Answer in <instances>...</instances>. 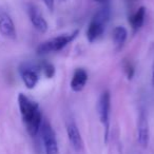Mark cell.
Masks as SVG:
<instances>
[{"instance_id":"cell-1","label":"cell","mask_w":154,"mask_h":154,"mask_svg":"<svg viewBox=\"0 0 154 154\" xmlns=\"http://www.w3.org/2000/svg\"><path fill=\"white\" fill-rule=\"evenodd\" d=\"M18 106L28 133L33 137L36 136L42 124V114L38 103L26 96L23 93H20L18 95Z\"/></svg>"},{"instance_id":"cell-2","label":"cell","mask_w":154,"mask_h":154,"mask_svg":"<svg viewBox=\"0 0 154 154\" xmlns=\"http://www.w3.org/2000/svg\"><path fill=\"white\" fill-rule=\"evenodd\" d=\"M110 16L111 10L109 5H105L94 14L87 30V38L90 42H94L99 37H101L110 20Z\"/></svg>"},{"instance_id":"cell-3","label":"cell","mask_w":154,"mask_h":154,"mask_svg":"<svg viewBox=\"0 0 154 154\" xmlns=\"http://www.w3.org/2000/svg\"><path fill=\"white\" fill-rule=\"evenodd\" d=\"M79 31H74L71 34H64V35H59L56 36L54 38H51L49 40L45 41L41 45H38L37 48V53L43 55V54H49L53 53V52H59L61 50H63L69 43H71L75 38L77 37Z\"/></svg>"},{"instance_id":"cell-4","label":"cell","mask_w":154,"mask_h":154,"mask_svg":"<svg viewBox=\"0 0 154 154\" xmlns=\"http://www.w3.org/2000/svg\"><path fill=\"white\" fill-rule=\"evenodd\" d=\"M97 109H98L99 119L106 129L105 137L107 141L110 129V113H111V95L109 91H103L101 93L98 99V103H97Z\"/></svg>"},{"instance_id":"cell-5","label":"cell","mask_w":154,"mask_h":154,"mask_svg":"<svg viewBox=\"0 0 154 154\" xmlns=\"http://www.w3.org/2000/svg\"><path fill=\"white\" fill-rule=\"evenodd\" d=\"M41 138L45 146V150L47 154H58L59 153V148H58L57 138L56 134L52 128L51 124L48 120H42V124L40 127Z\"/></svg>"},{"instance_id":"cell-6","label":"cell","mask_w":154,"mask_h":154,"mask_svg":"<svg viewBox=\"0 0 154 154\" xmlns=\"http://www.w3.org/2000/svg\"><path fill=\"white\" fill-rule=\"evenodd\" d=\"M137 141L143 148H147L150 141V129L148 116L143 110H141L138 116L137 124Z\"/></svg>"},{"instance_id":"cell-7","label":"cell","mask_w":154,"mask_h":154,"mask_svg":"<svg viewBox=\"0 0 154 154\" xmlns=\"http://www.w3.org/2000/svg\"><path fill=\"white\" fill-rule=\"evenodd\" d=\"M66 135H68L69 141L73 149L76 152L82 151V147H84V140H82V134L78 130V127L73 119L68 120L66 122Z\"/></svg>"},{"instance_id":"cell-8","label":"cell","mask_w":154,"mask_h":154,"mask_svg":"<svg viewBox=\"0 0 154 154\" xmlns=\"http://www.w3.org/2000/svg\"><path fill=\"white\" fill-rule=\"evenodd\" d=\"M20 76H21L24 86L30 90L34 89L39 82V73L34 66H26L24 68H21L20 69Z\"/></svg>"},{"instance_id":"cell-9","label":"cell","mask_w":154,"mask_h":154,"mask_svg":"<svg viewBox=\"0 0 154 154\" xmlns=\"http://www.w3.org/2000/svg\"><path fill=\"white\" fill-rule=\"evenodd\" d=\"M0 34L9 39L16 38L15 24L7 13H0Z\"/></svg>"},{"instance_id":"cell-10","label":"cell","mask_w":154,"mask_h":154,"mask_svg":"<svg viewBox=\"0 0 154 154\" xmlns=\"http://www.w3.org/2000/svg\"><path fill=\"white\" fill-rule=\"evenodd\" d=\"M29 16H30V20L32 22L33 26L36 29L38 32L45 33L48 31V22L47 20L43 18L42 14L40 13L38 9L34 5H30L29 8Z\"/></svg>"},{"instance_id":"cell-11","label":"cell","mask_w":154,"mask_h":154,"mask_svg":"<svg viewBox=\"0 0 154 154\" xmlns=\"http://www.w3.org/2000/svg\"><path fill=\"white\" fill-rule=\"evenodd\" d=\"M87 82H88V73L85 69H76L73 74L72 80H71V89L74 92H80L84 90L85 86H86Z\"/></svg>"},{"instance_id":"cell-12","label":"cell","mask_w":154,"mask_h":154,"mask_svg":"<svg viewBox=\"0 0 154 154\" xmlns=\"http://www.w3.org/2000/svg\"><path fill=\"white\" fill-rule=\"evenodd\" d=\"M146 19V8L140 7L136 10L135 13H133L132 15L129 17V22L131 24L133 32H137L138 30H140L141 26H143V22Z\"/></svg>"},{"instance_id":"cell-13","label":"cell","mask_w":154,"mask_h":154,"mask_svg":"<svg viewBox=\"0 0 154 154\" xmlns=\"http://www.w3.org/2000/svg\"><path fill=\"white\" fill-rule=\"evenodd\" d=\"M127 37H128V31L124 26H116L113 30V32H112V39H113L114 45L117 49H120L125 45Z\"/></svg>"},{"instance_id":"cell-14","label":"cell","mask_w":154,"mask_h":154,"mask_svg":"<svg viewBox=\"0 0 154 154\" xmlns=\"http://www.w3.org/2000/svg\"><path fill=\"white\" fill-rule=\"evenodd\" d=\"M40 70L43 72V74L48 77V78H52L55 75V68L53 64L49 63V62H42L40 64Z\"/></svg>"},{"instance_id":"cell-15","label":"cell","mask_w":154,"mask_h":154,"mask_svg":"<svg viewBox=\"0 0 154 154\" xmlns=\"http://www.w3.org/2000/svg\"><path fill=\"white\" fill-rule=\"evenodd\" d=\"M125 71H126L127 77H128L129 79H131L133 77V75H134V68H133V66L130 62H128V63L125 66Z\"/></svg>"},{"instance_id":"cell-16","label":"cell","mask_w":154,"mask_h":154,"mask_svg":"<svg viewBox=\"0 0 154 154\" xmlns=\"http://www.w3.org/2000/svg\"><path fill=\"white\" fill-rule=\"evenodd\" d=\"M42 1L45 2V5H47V8L50 11H52L54 9V0H42Z\"/></svg>"},{"instance_id":"cell-17","label":"cell","mask_w":154,"mask_h":154,"mask_svg":"<svg viewBox=\"0 0 154 154\" xmlns=\"http://www.w3.org/2000/svg\"><path fill=\"white\" fill-rule=\"evenodd\" d=\"M151 82H152V86L154 88V62L152 64V78H151Z\"/></svg>"},{"instance_id":"cell-18","label":"cell","mask_w":154,"mask_h":154,"mask_svg":"<svg viewBox=\"0 0 154 154\" xmlns=\"http://www.w3.org/2000/svg\"><path fill=\"white\" fill-rule=\"evenodd\" d=\"M96 1H99V2H105V1H107V0H96Z\"/></svg>"},{"instance_id":"cell-19","label":"cell","mask_w":154,"mask_h":154,"mask_svg":"<svg viewBox=\"0 0 154 154\" xmlns=\"http://www.w3.org/2000/svg\"><path fill=\"white\" fill-rule=\"evenodd\" d=\"M62 1H63V0H62Z\"/></svg>"}]
</instances>
